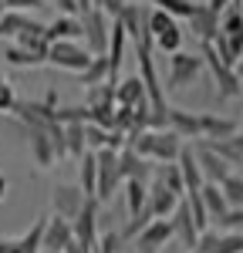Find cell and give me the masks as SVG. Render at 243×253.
Masks as SVG:
<instances>
[{
	"mask_svg": "<svg viewBox=\"0 0 243 253\" xmlns=\"http://www.w3.org/2000/svg\"><path fill=\"white\" fill-rule=\"evenodd\" d=\"M14 44H17V47H24V51H27V54H34V58H47V38H44V24H40V20H27V27H24V31H20L17 34V41H14Z\"/></svg>",
	"mask_w": 243,
	"mask_h": 253,
	"instance_id": "7402d4cb",
	"label": "cell"
},
{
	"mask_svg": "<svg viewBox=\"0 0 243 253\" xmlns=\"http://www.w3.org/2000/svg\"><path fill=\"white\" fill-rule=\"evenodd\" d=\"M169 240H172V226H169V219H152V223L135 236V253H159Z\"/></svg>",
	"mask_w": 243,
	"mask_h": 253,
	"instance_id": "ac0fdd59",
	"label": "cell"
},
{
	"mask_svg": "<svg viewBox=\"0 0 243 253\" xmlns=\"http://www.w3.org/2000/svg\"><path fill=\"white\" fill-rule=\"evenodd\" d=\"M240 132V125L233 122V118H223V115H213V112H200V135L206 142H213V138H230Z\"/></svg>",
	"mask_w": 243,
	"mask_h": 253,
	"instance_id": "603a6c76",
	"label": "cell"
},
{
	"mask_svg": "<svg viewBox=\"0 0 243 253\" xmlns=\"http://www.w3.org/2000/svg\"><path fill=\"white\" fill-rule=\"evenodd\" d=\"M78 78L81 88H91V84H105L108 81V58L101 54V58H91V64L81 71V75H75Z\"/></svg>",
	"mask_w": 243,
	"mask_h": 253,
	"instance_id": "83f0119b",
	"label": "cell"
},
{
	"mask_svg": "<svg viewBox=\"0 0 243 253\" xmlns=\"http://www.w3.org/2000/svg\"><path fill=\"white\" fill-rule=\"evenodd\" d=\"M24 138H27V152L34 159V166L38 169H51L54 166V145H51V135L47 132H40V128H27V125H17Z\"/></svg>",
	"mask_w": 243,
	"mask_h": 253,
	"instance_id": "2e32d148",
	"label": "cell"
},
{
	"mask_svg": "<svg viewBox=\"0 0 243 253\" xmlns=\"http://www.w3.org/2000/svg\"><path fill=\"white\" fill-rule=\"evenodd\" d=\"M156 3V10H162V14H169L172 20H189V14H193V0H152Z\"/></svg>",
	"mask_w": 243,
	"mask_h": 253,
	"instance_id": "8d00e7d4",
	"label": "cell"
},
{
	"mask_svg": "<svg viewBox=\"0 0 243 253\" xmlns=\"http://www.w3.org/2000/svg\"><path fill=\"white\" fill-rule=\"evenodd\" d=\"M165 128L172 132V135L179 138V142H200V112H189V108H176V105H169V115H165Z\"/></svg>",
	"mask_w": 243,
	"mask_h": 253,
	"instance_id": "30bf717a",
	"label": "cell"
},
{
	"mask_svg": "<svg viewBox=\"0 0 243 253\" xmlns=\"http://www.w3.org/2000/svg\"><path fill=\"white\" fill-rule=\"evenodd\" d=\"M240 135H243V122H240Z\"/></svg>",
	"mask_w": 243,
	"mask_h": 253,
	"instance_id": "db71d44e",
	"label": "cell"
},
{
	"mask_svg": "<svg viewBox=\"0 0 243 253\" xmlns=\"http://www.w3.org/2000/svg\"><path fill=\"white\" fill-rule=\"evenodd\" d=\"M3 196H7V175L0 172V203H3Z\"/></svg>",
	"mask_w": 243,
	"mask_h": 253,
	"instance_id": "7dc6e473",
	"label": "cell"
},
{
	"mask_svg": "<svg viewBox=\"0 0 243 253\" xmlns=\"http://www.w3.org/2000/svg\"><path fill=\"white\" fill-rule=\"evenodd\" d=\"M240 3H243V0H230V7H240Z\"/></svg>",
	"mask_w": 243,
	"mask_h": 253,
	"instance_id": "681fc988",
	"label": "cell"
},
{
	"mask_svg": "<svg viewBox=\"0 0 243 253\" xmlns=\"http://www.w3.org/2000/svg\"><path fill=\"white\" fill-rule=\"evenodd\" d=\"M58 125H88V108L84 105H68V108H54Z\"/></svg>",
	"mask_w": 243,
	"mask_h": 253,
	"instance_id": "74e56055",
	"label": "cell"
},
{
	"mask_svg": "<svg viewBox=\"0 0 243 253\" xmlns=\"http://www.w3.org/2000/svg\"><path fill=\"white\" fill-rule=\"evenodd\" d=\"M3 10H7V7H3V0H0V14H3Z\"/></svg>",
	"mask_w": 243,
	"mask_h": 253,
	"instance_id": "f5cc1de1",
	"label": "cell"
},
{
	"mask_svg": "<svg viewBox=\"0 0 243 253\" xmlns=\"http://www.w3.org/2000/svg\"><path fill=\"white\" fill-rule=\"evenodd\" d=\"M44 219L47 216H38L34 223H31V230L17 240V247H20V253H40V240H44Z\"/></svg>",
	"mask_w": 243,
	"mask_h": 253,
	"instance_id": "836d02e7",
	"label": "cell"
},
{
	"mask_svg": "<svg viewBox=\"0 0 243 253\" xmlns=\"http://www.w3.org/2000/svg\"><path fill=\"white\" fill-rule=\"evenodd\" d=\"M125 145L139 159H145V162H162V166H169V162H176V156H179V149L186 142H179L169 128H162V132L145 128V132H139L135 138H128Z\"/></svg>",
	"mask_w": 243,
	"mask_h": 253,
	"instance_id": "6da1fadb",
	"label": "cell"
},
{
	"mask_svg": "<svg viewBox=\"0 0 243 253\" xmlns=\"http://www.w3.org/2000/svg\"><path fill=\"white\" fill-rule=\"evenodd\" d=\"M98 219H101V203L95 196H88L84 199V206H81V213L71 219V233H75V243H81L84 250L95 253L98 247Z\"/></svg>",
	"mask_w": 243,
	"mask_h": 253,
	"instance_id": "8992f818",
	"label": "cell"
},
{
	"mask_svg": "<svg viewBox=\"0 0 243 253\" xmlns=\"http://www.w3.org/2000/svg\"><path fill=\"white\" fill-rule=\"evenodd\" d=\"M216 226H220V233H240L243 236V210H230Z\"/></svg>",
	"mask_w": 243,
	"mask_h": 253,
	"instance_id": "b9f144b4",
	"label": "cell"
},
{
	"mask_svg": "<svg viewBox=\"0 0 243 253\" xmlns=\"http://www.w3.org/2000/svg\"><path fill=\"white\" fill-rule=\"evenodd\" d=\"M125 186V210L128 216H139L145 210V182H122Z\"/></svg>",
	"mask_w": 243,
	"mask_h": 253,
	"instance_id": "d590c367",
	"label": "cell"
},
{
	"mask_svg": "<svg viewBox=\"0 0 243 253\" xmlns=\"http://www.w3.org/2000/svg\"><path fill=\"white\" fill-rule=\"evenodd\" d=\"M176 169H179V175H182L186 193H200L202 175H200V166H196V152H193V145H182V149H179V156H176Z\"/></svg>",
	"mask_w": 243,
	"mask_h": 253,
	"instance_id": "cb8c5ba5",
	"label": "cell"
},
{
	"mask_svg": "<svg viewBox=\"0 0 243 253\" xmlns=\"http://www.w3.org/2000/svg\"><path fill=\"white\" fill-rule=\"evenodd\" d=\"M115 105H119V108H132V112H149L145 88H142V78H139V75L119 78V84H115Z\"/></svg>",
	"mask_w": 243,
	"mask_h": 253,
	"instance_id": "9a60e30c",
	"label": "cell"
},
{
	"mask_svg": "<svg viewBox=\"0 0 243 253\" xmlns=\"http://www.w3.org/2000/svg\"><path fill=\"white\" fill-rule=\"evenodd\" d=\"M84 199H88V196L81 193V186H75V182H58V186L51 189V206H54V216L68 219V223L81 213Z\"/></svg>",
	"mask_w": 243,
	"mask_h": 253,
	"instance_id": "9c48e42d",
	"label": "cell"
},
{
	"mask_svg": "<svg viewBox=\"0 0 243 253\" xmlns=\"http://www.w3.org/2000/svg\"><path fill=\"white\" fill-rule=\"evenodd\" d=\"M64 253H91V250H84V247H81V243H75V240H71V243H68V247H64Z\"/></svg>",
	"mask_w": 243,
	"mask_h": 253,
	"instance_id": "bcb514c9",
	"label": "cell"
},
{
	"mask_svg": "<svg viewBox=\"0 0 243 253\" xmlns=\"http://www.w3.org/2000/svg\"><path fill=\"white\" fill-rule=\"evenodd\" d=\"M101 105H115V84H91L84 88V108H101Z\"/></svg>",
	"mask_w": 243,
	"mask_h": 253,
	"instance_id": "1f68e13d",
	"label": "cell"
},
{
	"mask_svg": "<svg viewBox=\"0 0 243 253\" xmlns=\"http://www.w3.org/2000/svg\"><path fill=\"white\" fill-rule=\"evenodd\" d=\"M17 105V95H14V84L10 81H0V115H10Z\"/></svg>",
	"mask_w": 243,
	"mask_h": 253,
	"instance_id": "7bdbcfd3",
	"label": "cell"
},
{
	"mask_svg": "<svg viewBox=\"0 0 243 253\" xmlns=\"http://www.w3.org/2000/svg\"><path fill=\"white\" fill-rule=\"evenodd\" d=\"M44 3H47V0H44Z\"/></svg>",
	"mask_w": 243,
	"mask_h": 253,
	"instance_id": "11a10c76",
	"label": "cell"
},
{
	"mask_svg": "<svg viewBox=\"0 0 243 253\" xmlns=\"http://www.w3.org/2000/svg\"><path fill=\"white\" fill-rule=\"evenodd\" d=\"M81 44H84V51L91 54V58H101L105 51H108V27H112V20L105 17L101 10H84L81 14Z\"/></svg>",
	"mask_w": 243,
	"mask_h": 253,
	"instance_id": "5b68a950",
	"label": "cell"
},
{
	"mask_svg": "<svg viewBox=\"0 0 243 253\" xmlns=\"http://www.w3.org/2000/svg\"><path fill=\"white\" fill-rule=\"evenodd\" d=\"M200 58H202V71H209V78H213V84H216V95H220L223 101L243 95V81L237 78L233 68H226V64L216 58L213 44H200Z\"/></svg>",
	"mask_w": 243,
	"mask_h": 253,
	"instance_id": "7a4b0ae2",
	"label": "cell"
},
{
	"mask_svg": "<svg viewBox=\"0 0 243 253\" xmlns=\"http://www.w3.org/2000/svg\"><path fill=\"white\" fill-rule=\"evenodd\" d=\"M189 31H193V38L200 41V44H209L220 34V14L209 10L206 3H196L193 14H189Z\"/></svg>",
	"mask_w": 243,
	"mask_h": 253,
	"instance_id": "e0dca14e",
	"label": "cell"
},
{
	"mask_svg": "<svg viewBox=\"0 0 243 253\" xmlns=\"http://www.w3.org/2000/svg\"><path fill=\"white\" fill-rule=\"evenodd\" d=\"M44 38H47V44H54V41H81V20L58 14L51 24H44Z\"/></svg>",
	"mask_w": 243,
	"mask_h": 253,
	"instance_id": "d4e9b609",
	"label": "cell"
},
{
	"mask_svg": "<svg viewBox=\"0 0 243 253\" xmlns=\"http://www.w3.org/2000/svg\"><path fill=\"white\" fill-rule=\"evenodd\" d=\"M233 71H237V78L243 81V54H240V61H237V68H233Z\"/></svg>",
	"mask_w": 243,
	"mask_h": 253,
	"instance_id": "c3c4849f",
	"label": "cell"
},
{
	"mask_svg": "<svg viewBox=\"0 0 243 253\" xmlns=\"http://www.w3.org/2000/svg\"><path fill=\"white\" fill-rule=\"evenodd\" d=\"M189 253H243V236L240 233L206 230V233H200L196 247H193Z\"/></svg>",
	"mask_w": 243,
	"mask_h": 253,
	"instance_id": "7c38bea8",
	"label": "cell"
},
{
	"mask_svg": "<svg viewBox=\"0 0 243 253\" xmlns=\"http://www.w3.org/2000/svg\"><path fill=\"white\" fill-rule=\"evenodd\" d=\"M193 152H196V166H200V175H202V182H209V186H220L226 175L233 172L223 159H216L209 149H202V145H196L193 142Z\"/></svg>",
	"mask_w": 243,
	"mask_h": 253,
	"instance_id": "44dd1931",
	"label": "cell"
},
{
	"mask_svg": "<svg viewBox=\"0 0 243 253\" xmlns=\"http://www.w3.org/2000/svg\"><path fill=\"white\" fill-rule=\"evenodd\" d=\"M200 199H202V206H206V216H209V223H220L223 216L230 213V206H226V199H223L220 186H209V182H202V186H200Z\"/></svg>",
	"mask_w": 243,
	"mask_h": 253,
	"instance_id": "484cf974",
	"label": "cell"
},
{
	"mask_svg": "<svg viewBox=\"0 0 243 253\" xmlns=\"http://www.w3.org/2000/svg\"><path fill=\"white\" fill-rule=\"evenodd\" d=\"M44 64L61 68V71H71V75H81V71L91 64V54L84 51L81 41H54V44H47Z\"/></svg>",
	"mask_w": 243,
	"mask_h": 253,
	"instance_id": "277c9868",
	"label": "cell"
},
{
	"mask_svg": "<svg viewBox=\"0 0 243 253\" xmlns=\"http://www.w3.org/2000/svg\"><path fill=\"white\" fill-rule=\"evenodd\" d=\"M220 193H223V199H226L230 210H243V175L240 172H230L220 182Z\"/></svg>",
	"mask_w": 243,
	"mask_h": 253,
	"instance_id": "f546056e",
	"label": "cell"
},
{
	"mask_svg": "<svg viewBox=\"0 0 243 253\" xmlns=\"http://www.w3.org/2000/svg\"><path fill=\"white\" fill-rule=\"evenodd\" d=\"M122 236L119 230H105V233L98 236V247H95V253H122Z\"/></svg>",
	"mask_w": 243,
	"mask_h": 253,
	"instance_id": "60d3db41",
	"label": "cell"
},
{
	"mask_svg": "<svg viewBox=\"0 0 243 253\" xmlns=\"http://www.w3.org/2000/svg\"><path fill=\"white\" fill-rule=\"evenodd\" d=\"M115 20L122 24L125 38L132 41V44H152V38H149V7H142V3H125Z\"/></svg>",
	"mask_w": 243,
	"mask_h": 253,
	"instance_id": "ba28073f",
	"label": "cell"
},
{
	"mask_svg": "<svg viewBox=\"0 0 243 253\" xmlns=\"http://www.w3.org/2000/svg\"><path fill=\"white\" fill-rule=\"evenodd\" d=\"M176 203H179V196L169 193L159 179L152 175V179H149V186H145V210L152 213V219H169L172 210H176Z\"/></svg>",
	"mask_w": 243,
	"mask_h": 253,
	"instance_id": "8fae6325",
	"label": "cell"
},
{
	"mask_svg": "<svg viewBox=\"0 0 243 253\" xmlns=\"http://www.w3.org/2000/svg\"><path fill=\"white\" fill-rule=\"evenodd\" d=\"M105 142H108V132L105 128L84 125V152H98V149H105Z\"/></svg>",
	"mask_w": 243,
	"mask_h": 253,
	"instance_id": "ab89813d",
	"label": "cell"
},
{
	"mask_svg": "<svg viewBox=\"0 0 243 253\" xmlns=\"http://www.w3.org/2000/svg\"><path fill=\"white\" fill-rule=\"evenodd\" d=\"M31 14H20V10H3L0 14V38L3 41H17V34L27 27Z\"/></svg>",
	"mask_w": 243,
	"mask_h": 253,
	"instance_id": "f1b7e54d",
	"label": "cell"
},
{
	"mask_svg": "<svg viewBox=\"0 0 243 253\" xmlns=\"http://www.w3.org/2000/svg\"><path fill=\"white\" fill-rule=\"evenodd\" d=\"M0 81H7V78H3V64H0Z\"/></svg>",
	"mask_w": 243,
	"mask_h": 253,
	"instance_id": "816d5d0a",
	"label": "cell"
},
{
	"mask_svg": "<svg viewBox=\"0 0 243 253\" xmlns=\"http://www.w3.org/2000/svg\"><path fill=\"white\" fill-rule=\"evenodd\" d=\"M75 240L71 233V223L68 219H61V216H47L44 219V240H40V250L47 253H64V247Z\"/></svg>",
	"mask_w": 243,
	"mask_h": 253,
	"instance_id": "d6986e66",
	"label": "cell"
},
{
	"mask_svg": "<svg viewBox=\"0 0 243 253\" xmlns=\"http://www.w3.org/2000/svg\"><path fill=\"white\" fill-rule=\"evenodd\" d=\"M152 175L159 179L169 193L179 196V199L186 196V186H182V175H179V169H176V162H169V166H156V169H152Z\"/></svg>",
	"mask_w": 243,
	"mask_h": 253,
	"instance_id": "4dcf8cb0",
	"label": "cell"
},
{
	"mask_svg": "<svg viewBox=\"0 0 243 253\" xmlns=\"http://www.w3.org/2000/svg\"><path fill=\"white\" fill-rule=\"evenodd\" d=\"M202 75V58L200 54H189V51H176L169 54V75H165V84L162 91H186L193 88Z\"/></svg>",
	"mask_w": 243,
	"mask_h": 253,
	"instance_id": "3957f363",
	"label": "cell"
},
{
	"mask_svg": "<svg viewBox=\"0 0 243 253\" xmlns=\"http://www.w3.org/2000/svg\"><path fill=\"white\" fill-rule=\"evenodd\" d=\"M3 64H10V68H40L44 61L34 58V54H27L17 44H7V47H3Z\"/></svg>",
	"mask_w": 243,
	"mask_h": 253,
	"instance_id": "e575fe53",
	"label": "cell"
},
{
	"mask_svg": "<svg viewBox=\"0 0 243 253\" xmlns=\"http://www.w3.org/2000/svg\"><path fill=\"white\" fill-rule=\"evenodd\" d=\"M182 38H186L182 27L172 24L169 31H162L159 38H152V47H156V51H165V54H176V51H182Z\"/></svg>",
	"mask_w": 243,
	"mask_h": 253,
	"instance_id": "d6a6232c",
	"label": "cell"
},
{
	"mask_svg": "<svg viewBox=\"0 0 243 253\" xmlns=\"http://www.w3.org/2000/svg\"><path fill=\"white\" fill-rule=\"evenodd\" d=\"M206 7H209V10H216V14H223V10L230 7V0H206Z\"/></svg>",
	"mask_w": 243,
	"mask_h": 253,
	"instance_id": "f6af8a7d",
	"label": "cell"
},
{
	"mask_svg": "<svg viewBox=\"0 0 243 253\" xmlns=\"http://www.w3.org/2000/svg\"><path fill=\"white\" fill-rule=\"evenodd\" d=\"M3 7H7V10L27 14V10H40V7H47V3H44V0H3Z\"/></svg>",
	"mask_w": 243,
	"mask_h": 253,
	"instance_id": "ee69618b",
	"label": "cell"
},
{
	"mask_svg": "<svg viewBox=\"0 0 243 253\" xmlns=\"http://www.w3.org/2000/svg\"><path fill=\"white\" fill-rule=\"evenodd\" d=\"M152 162H145V159H139L128 145L119 152V175H122V182H145L149 186V179H152Z\"/></svg>",
	"mask_w": 243,
	"mask_h": 253,
	"instance_id": "ffe728a7",
	"label": "cell"
},
{
	"mask_svg": "<svg viewBox=\"0 0 243 253\" xmlns=\"http://www.w3.org/2000/svg\"><path fill=\"white\" fill-rule=\"evenodd\" d=\"M149 223H152V213H149V210H142L139 216H128V223H125V226H122V230H119L122 243H125V240H135V236H139L142 230L149 226Z\"/></svg>",
	"mask_w": 243,
	"mask_h": 253,
	"instance_id": "f35d334b",
	"label": "cell"
},
{
	"mask_svg": "<svg viewBox=\"0 0 243 253\" xmlns=\"http://www.w3.org/2000/svg\"><path fill=\"white\" fill-rule=\"evenodd\" d=\"M78 186L84 196H95V186H98V162H95V152H84L78 159Z\"/></svg>",
	"mask_w": 243,
	"mask_h": 253,
	"instance_id": "4316f807",
	"label": "cell"
},
{
	"mask_svg": "<svg viewBox=\"0 0 243 253\" xmlns=\"http://www.w3.org/2000/svg\"><path fill=\"white\" fill-rule=\"evenodd\" d=\"M135 3H142V7H145V3H152V0H135Z\"/></svg>",
	"mask_w": 243,
	"mask_h": 253,
	"instance_id": "f907efd6",
	"label": "cell"
},
{
	"mask_svg": "<svg viewBox=\"0 0 243 253\" xmlns=\"http://www.w3.org/2000/svg\"><path fill=\"white\" fill-rule=\"evenodd\" d=\"M169 226H172V240H179V247H186V250H193V247H196L200 230H196V223H193V216H189L186 199L176 203V210H172V216H169Z\"/></svg>",
	"mask_w": 243,
	"mask_h": 253,
	"instance_id": "5bb4252c",
	"label": "cell"
},
{
	"mask_svg": "<svg viewBox=\"0 0 243 253\" xmlns=\"http://www.w3.org/2000/svg\"><path fill=\"white\" fill-rule=\"evenodd\" d=\"M95 162H98V186H95V199H98V203H108L112 196L119 193V186H122L119 152H112V149H98V152H95Z\"/></svg>",
	"mask_w": 243,
	"mask_h": 253,
	"instance_id": "52a82bcc",
	"label": "cell"
},
{
	"mask_svg": "<svg viewBox=\"0 0 243 253\" xmlns=\"http://www.w3.org/2000/svg\"><path fill=\"white\" fill-rule=\"evenodd\" d=\"M196 145H202V149H209L216 159H223L233 172L237 169H243V135L237 132V135H230V138H213V142H206V138H200Z\"/></svg>",
	"mask_w": 243,
	"mask_h": 253,
	"instance_id": "4fadbf2b",
	"label": "cell"
}]
</instances>
